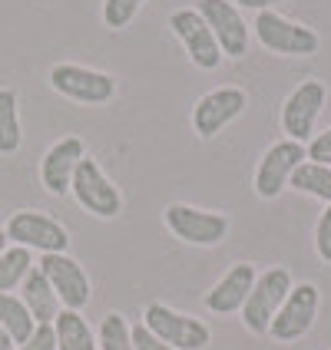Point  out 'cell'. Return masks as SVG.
Listing matches in <instances>:
<instances>
[{"instance_id": "603a6c76", "label": "cell", "mask_w": 331, "mask_h": 350, "mask_svg": "<svg viewBox=\"0 0 331 350\" xmlns=\"http://www.w3.org/2000/svg\"><path fill=\"white\" fill-rule=\"evenodd\" d=\"M99 350H133V327L126 324V317L117 311L103 314L97 331Z\"/></svg>"}, {"instance_id": "f1b7e54d", "label": "cell", "mask_w": 331, "mask_h": 350, "mask_svg": "<svg viewBox=\"0 0 331 350\" xmlns=\"http://www.w3.org/2000/svg\"><path fill=\"white\" fill-rule=\"evenodd\" d=\"M238 10H252V14H262V10H275L282 0H232Z\"/></svg>"}, {"instance_id": "52a82bcc", "label": "cell", "mask_w": 331, "mask_h": 350, "mask_svg": "<svg viewBox=\"0 0 331 350\" xmlns=\"http://www.w3.org/2000/svg\"><path fill=\"white\" fill-rule=\"evenodd\" d=\"M70 192L79 205L97 218H117L123 212V192L113 185V178L99 169L97 159L83 156L73 172V182H70Z\"/></svg>"}, {"instance_id": "cb8c5ba5", "label": "cell", "mask_w": 331, "mask_h": 350, "mask_svg": "<svg viewBox=\"0 0 331 350\" xmlns=\"http://www.w3.org/2000/svg\"><path fill=\"white\" fill-rule=\"evenodd\" d=\"M143 3L146 0H103V10H99V17H103V27H110V30H126L136 14L143 10Z\"/></svg>"}, {"instance_id": "5b68a950", "label": "cell", "mask_w": 331, "mask_h": 350, "mask_svg": "<svg viewBox=\"0 0 331 350\" xmlns=\"http://www.w3.org/2000/svg\"><path fill=\"white\" fill-rule=\"evenodd\" d=\"M143 324L173 350H206L212 340V331H209L206 321H199L193 314L173 311L169 304H159V301L146 308Z\"/></svg>"}, {"instance_id": "ba28073f", "label": "cell", "mask_w": 331, "mask_h": 350, "mask_svg": "<svg viewBox=\"0 0 331 350\" xmlns=\"http://www.w3.org/2000/svg\"><path fill=\"white\" fill-rule=\"evenodd\" d=\"M3 232H7V241H14L27 252L63 254L70 248V232L57 218H50L43 212H14Z\"/></svg>"}, {"instance_id": "e0dca14e", "label": "cell", "mask_w": 331, "mask_h": 350, "mask_svg": "<svg viewBox=\"0 0 331 350\" xmlns=\"http://www.w3.org/2000/svg\"><path fill=\"white\" fill-rule=\"evenodd\" d=\"M20 301L27 304V311L34 314V321L37 324H53L60 314V297L57 291L50 288V281H47V274L40 271L37 265L30 268V274L23 278V284H20Z\"/></svg>"}, {"instance_id": "7a4b0ae2", "label": "cell", "mask_w": 331, "mask_h": 350, "mask_svg": "<svg viewBox=\"0 0 331 350\" xmlns=\"http://www.w3.org/2000/svg\"><path fill=\"white\" fill-rule=\"evenodd\" d=\"M47 79H50L53 93H60L70 103H79V106H106L119 93V83L113 73H103V70L83 66V63H53Z\"/></svg>"}, {"instance_id": "8fae6325", "label": "cell", "mask_w": 331, "mask_h": 350, "mask_svg": "<svg viewBox=\"0 0 331 350\" xmlns=\"http://www.w3.org/2000/svg\"><path fill=\"white\" fill-rule=\"evenodd\" d=\"M318 304H321V297H318V288H315L312 281L295 284L292 291H289V297H285V304L275 314L269 337H272L275 344H295V340H302L315 327Z\"/></svg>"}, {"instance_id": "83f0119b", "label": "cell", "mask_w": 331, "mask_h": 350, "mask_svg": "<svg viewBox=\"0 0 331 350\" xmlns=\"http://www.w3.org/2000/svg\"><path fill=\"white\" fill-rule=\"evenodd\" d=\"M133 350H173V347L162 344L146 324H136V327H133Z\"/></svg>"}, {"instance_id": "44dd1931", "label": "cell", "mask_w": 331, "mask_h": 350, "mask_svg": "<svg viewBox=\"0 0 331 350\" xmlns=\"http://www.w3.org/2000/svg\"><path fill=\"white\" fill-rule=\"evenodd\" d=\"M289 189L302 195H312V198H321L331 205V165H321V162H302L298 169L289 178Z\"/></svg>"}, {"instance_id": "484cf974", "label": "cell", "mask_w": 331, "mask_h": 350, "mask_svg": "<svg viewBox=\"0 0 331 350\" xmlns=\"http://www.w3.org/2000/svg\"><path fill=\"white\" fill-rule=\"evenodd\" d=\"M17 350H57V331H53V324H37V331L30 334Z\"/></svg>"}, {"instance_id": "ffe728a7", "label": "cell", "mask_w": 331, "mask_h": 350, "mask_svg": "<svg viewBox=\"0 0 331 350\" xmlns=\"http://www.w3.org/2000/svg\"><path fill=\"white\" fill-rule=\"evenodd\" d=\"M0 327L7 331L10 344H17V347L37 331L34 314L27 311V304L20 301L17 294H0Z\"/></svg>"}, {"instance_id": "4316f807", "label": "cell", "mask_w": 331, "mask_h": 350, "mask_svg": "<svg viewBox=\"0 0 331 350\" xmlns=\"http://www.w3.org/2000/svg\"><path fill=\"white\" fill-rule=\"evenodd\" d=\"M308 152V162H321V165H331V126L325 133H315L312 142L305 146Z\"/></svg>"}, {"instance_id": "2e32d148", "label": "cell", "mask_w": 331, "mask_h": 350, "mask_svg": "<svg viewBox=\"0 0 331 350\" xmlns=\"http://www.w3.org/2000/svg\"><path fill=\"white\" fill-rule=\"evenodd\" d=\"M255 265H232L229 271L222 274L219 281H215L212 291H206V308L212 314H232V311H242V304H245V297L252 291L255 284Z\"/></svg>"}, {"instance_id": "7402d4cb", "label": "cell", "mask_w": 331, "mask_h": 350, "mask_svg": "<svg viewBox=\"0 0 331 350\" xmlns=\"http://www.w3.org/2000/svg\"><path fill=\"white\" fill-rule=\"evenodd\" d=\"M30 268H34V254L20 245H7V252H0V294L20 288Z\"/></svg>"}, {"instance_id": "5bb4252c", "label": "cell", "mask_w": 331, "mask_h": 350, "mask_svg": "<svg viewBox=\"0 0 331 350\" xmlns=\"http://www.w3.org/2000/svg\"><path fill=\"white\" fill-rule=\"evenodd\" d=\"M37 268L47 274L50 288L57 291L60 304H63L66 311H83V308L90 304L93 288H90V278H86V271H83V265H79L77 258H70L66 252L63 254H43Z\"/></svg>"}, {"instance_id": "4dcf8cb0", "label": "cell", "mask_w": 331, "mask_h": 350, "mask_svg": "<svg viewBox=\"0 0 331 350\" xmlns=\"http://www.w3.org/2000/svg\"><path fill=\"white\" fill-rule=\"evenodd\" d=\"M0 252H7V232L0 228Z\"/></svg>"}, {"instance_id": "4fadbf2b", "label": "cell", "mask_w": 331, "mask_h": 350, "mask_svg": "<svg viewBox=\"0 0 331 350\" xmlns=\"http://www.w3.org/2000/svg\"><path fill=\"white\" fill-rule=\"evenodd\" d=\"M249 93L242 86H219L212 93L195 99L193 106V129L199 139H215L229 122L245 113Z\"/></svg>"}, {"instance_id": "30bf717a", "label": "cell", "mask_w": 331, "mask_h": 350, "mask_svg": "<svg viewBox=\"0 0 331 350\" xmlns=\"http://www.w3.org/2000/svg\"><path fill=\"white\" fill-rule=\"evenodd\" d=\"M169 30H173V37H179V43H182V50L189 53V63H193L195 70L212 73V70L222 66L225 57H222V50H219V43H215L209 23L202 20V14H199L195 7L175 10L173 17H169Z\"/></svg>"}, {"instance_id": "3957f363", "label": "cell", "mask_w": 331, "mask_h": 350, "mask_svg": "<svg viewBox=\"0 0 331 350\" xmlns=\"http://www.w3.org/2000/svg\"><path fill=\"white\" fill-rule=\"evenodd\" d=\"M292 288H295L292 271L282 268V265L265 268V271L258 274L255 284H252V291H249V297H245V304H242V324H245V331L255 334V337L269 334L275 314H278V308L285 304V297H289Z\"/></svg>"}, {"instance_id": "d4e9b609", "label": "cell", "mask_w": 331, "mask_h": 350, "mask_svg": "<svg viewBox=\"0 0 331 350\" xmlns=\"http://www.w3.org/2000/svg\"><path fill=\"white\" fill-rule=\"evenodd\" d=\"M315 252H318V258H321L325 265H331V205L318 215V225H315Z\"/></svg>"}, {"instance_id": "9c48e42d", "label": "cell", "mask_w": 331, "mask_h": 350, "mask_svg": "<svg viewBox=\"0 0 331 350\" xmlns=\"http://www.w3.org/2000/svg\"><path fill=\"white\" fill-rule=\"evenodd\" d=\"M305 159H308V152H305L302 142H295V139H278V142H272V146L265 149V156L258 159V165H255V182H252L255 195L265 198V202L278 198L282 189H289V178H292V172Z\"/></svg>"}, {"instance_id": "f546056e", "label": "cell", "mask_w": 331, "mask_h": 350, "mask_svg": "<svg viewBox=\"0 0 331 350\" xmlns=\"http://www.w3.org/2000/svg\"><path fill=\"white\" fill-rule=\"evenodd\" d=\"M10 347H14V344H10V337H7V331L0 327V350H10Z\"/></svg>"}, {"instance_id": "6da1fadb", "label": "cell", "mask_w": 331, "mask_h": 350, "mask_svg": "<svg viewBox=\"0 0 331 350\" xmlns=\"http://www.w3.org/2000/svg\"><path fill=\"white\" fill-rule=\"evenodd\" d=\"M252 33L275 57H315L321 50V37L315 33L308 23H298V20L285 17L278 10L255 14Z\"/></svg>"}, {"instance_id": "9a60e30c", "label": "cell", "mask_w": 331, "mask_h": 350, "mask_svg": "<svg viewBox=\"0 0 331 350\" xmlns=\"http://www.w3.org/2000/svg\"><path fill=\"white\" fill-rule=\"evenodd\" d=\"M86 156V146H83V139L79 136H63L57 139L43 159H40V182H43V189L50 195H70V182H73V172H77L79 159Z\"/></svg>"}, {"instance_id": "8992f818", "label": "cell", "mask_w": 331, "mask_h": 350, "mask_svg": "<svg viewBox=\"0 0 331 350\" xmlns=\"http://www.w3.org/2000/svg\"><path fill=\"white\" fill-rule=\"evenodd\" d=\"M162 221H166V228H169L179 241L195 245V248H212V245H219V241L229 234V215L209 212V208H195V205H186V202L166 205Z\"/></svg>"}, {"instance_id": "7c38bea8", "label": "cell", "mask_w": 331, "mask_h": 350, "mask_svg": "<svg viewBox=\"0 0 331 350\" xmlns=\"http://www.w3.org/2000/svg\"><path fill=\"white\" fill-rule=\"evenodd\" d=\"M195 10L202 14V20L209 23L215 43L222 50V57H245L249 43H252V27L242 20V10L235 7L232 0H199Z\"/></svg>"}, {"instance_id": "277c9868", "label": "cell", "mask_w": 331, "mask_h": 350, "mask_svg": "<svg viewBox=\"0 0 331 350\" xmlns=\"http://www.w3.org/2000/svg\"><path fill=\"white\" fill-rule=\"evenodd\" d=\"M325 103H328V86L321 79H302L282 103V133H285V139L308 146Z\"/></svg>"}, {"instance_id": "ac0fdd59", "label": "cell", "mask_w": 331, "mask_h": 350, "mask_svg": "<svg viewBox=\"0 0 331 350\" xmlns=\"http://www.w3.org/2000/svg\"><path fill=\"white\" fill-rule=\"evenodd\" d=\"M53 331H57V350H97V334L90 331L79 311L63 308L53 321Z\"/></svg>"}, {"instance_id": "d6986e66", "label": "cell", "mask_w": 331, "mask_h": 350, "mask_svg": "<svg viewBox=\"0 0 331 350\" xmlns=\"http://www.w3.org/2000/svg\"><path fill=\"white\" fill-rule=\"evenodd\" d=\"M20 146H23L20 99L10 86H0V156H14Z\"/></svg>"}]
</instances>
